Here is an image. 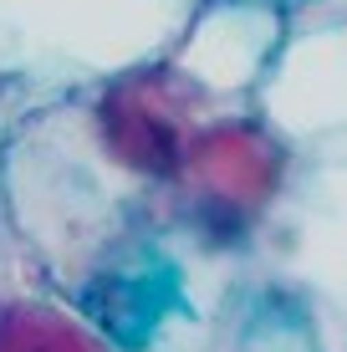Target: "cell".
Segmentation results:
<instances>
[{
	"instance_id": "6da1fadb",
	"label": "cell",
	"mask_w": 347,
	"mask_h": 352,
	"mask_svg": "<svg viewBox=\"0 0 347 352\" xmlns=\"http://www.w3.org/2000/svg\"><path fill=\"white\" fill-rule=\"evenodd\" d=\"M256 281V245L189 225L148 189L67 301L117 352H225Z\"/></svg>"
},
{
	"instance_id": "5b68a950",
	"label": "cell",
	"mask_w": 347,
	"mask_h": 352,
	"mask_svg": "<svg viewBox=\"0 0 347 352\" xmlns=\"http://www.w3.org/2000/svg\"><path fill=\"white\" fill-rule=\"evenodd\" d=\"M199 0H0V26L77 87L169 56Z\"/></svg>"
},
{
	"instance_id": "277c9868",
	"label": "cell",
	"mask_w": 347,
	"mask_h": 352,
	"mask_svg": "<svg viewBox=\"0 0 347 352\" xmlns=\"http://www.w3.org/2000/svg\"><path fill=\"white\" fill-rule=\"evenodd\" d=\"M296 153L256 118V107L230 118H214L184 143L174 174L164 179L159 199L189 225L230 240V245H256L260 225L271 220L286 179H291Z\"/></svg>"
},
{
	"instance_id": "7a4b0ae2",
	"label": "cell",
	"mask_w": 347,
	"mask_h": 352,
	"mask_svg": "<svg viewBox=\"0 0 347 352\" xmlns=\"http://www.w3.org/2000/svg\"><path fill=\"white\" fill-rule=\"evenodd\" d=\"M143 199L148 189L102 153L82 92L41 107L0 148L5 225L31 276L62 301L123 235Z\"/></svg>"
},
{
	"instance_id": "9c48e42d",
	"label": "cell",
	"mask_w": 347,
	"mask_h": 352,
	"mask_svg": "<svg viewBox=\"0 0 347 352\" xmlns=\"http://www.w3.org/2000/svg\"><path fill=\"white\" fill-rule=\"evenodd\" d=\"M0 352H117V347L56 291L21 286L0 301Z\"/></svg>"
},
{
	"instance_id": "4fadbf2b",
	"label": "cell",
	"mask_w": 347,
	"mask_h": 352,
	"mask_svg": "<svg viewBox=\"0 0 347 352\" xmlns=\"http://www.w3.org/2000/svg\"><path fill=\"white\" fill-rule=\"evenodd\" d=\"M276 6H281V10H296V6H306V0H276Z\"/></svg>"
},
{
	"instance_id": "ba28073f",
	"label": "cell",
	"mask_w": 347,
	"mask_h": 352,
	"mask_svg": "<svg viewBox=\"0 0 347 352\" xmlns=\"http://www.w3.org/2000/svg\"><path fill=\"white\" fill-rule=\"evenodd\" d=\"M286 10L276 0H199L169 46V67L230 107H250L281 46Z\"/></svg>"
},
{
	"instance_id": "7c38bea8",
	"label": "cell",
	"mask_w": 347,
	"mask_h": 352,
	"mask_svg": "<svg viewBox=\"0 0 347 352\" xmlns=\"http://www.w3.org/2000/svg\"><path fill=\"white\" fill-rule=\"evenodd\" d=\"M21 286H41V281L31 276V265H26L16 235H10V225H5V210H0V301H5L10 291H21Z\"/></svg>"
},
{
	"instance_id": "52a82bcc",
	"label": "cell",
	"mask_w": 347,
	"mask_h": 352,
	"mask_svg": "<svg viewBox=\"0 0 347 352\" xmlns=\"http://www.w3.org/2000/svg\"><path fill=\"white\" fill-rule=\"evenodd\" d=\"M256 118L291 153L347 143V0L286 10L281 46L256 87Z\"/></svg>"
},
{
	"instance_id": "8fae6325",
	"label": "cell",
	"mask_w": 347,
	"mask_h": 352,
	"mask_svg": "<svg viewBox=\"0 0 347 352\" xmlns=\"http://www.w3.org/2000/svg\"><path fill=\"white\" fill-rule=\"evenodd\" d=\"M82 92L71 77L46 67L10 26H0V148L21 123H31L41 107L62 102V97Z\"/></svg>"
},
{
	"instance_id": "8992f818",
	"label": "cell",
	"mask_w": 347,
	"mask_h": 352,
	"mask_svg": "<svg viewBox=\"0 0 347 352\" xmlns=\"http://www.w3.org/2000/svg\"><path fill=\"white\" fill-rule=\"evenodd\" d=\"M82 102H87L102 153L143 189L164 184L174 174L184 143L199 128H210L214 118L245 113V107H230L205 87H194L184 72L169 67V56L92 82V87H82Z\"/></svg>"
},
{
	"instance_id": "3957f363",
	"label": "cell",
	"mask_w": 347,
	"mask_h": 352,
	"mask_svg": "<svg viewBox=\"0 0 347 352\" xmlns=\"http://www.w3.org/2000/svg\"><path fill=\"white\" fill-rule=\"evenodd\" d=\"M256 261L306 307L322 352H347V143L296 153Z\"/></svg>"
},
{
	"instance_id": "30bf717a",
	"label": "cell",
	"mask_w": 347,
	"mask_h": 352,
	"mask_svg": "<svg viewBox=\"0 0 347 352\" xmlns=\"http://www.w3.org/2000/svg\"><path fill=\"white\" fill-rule=\"evenodd\" d=\"M225 352H322V337H317L302 301L260 271V281L250 291Z\"/></svg>"
}]
</instances>
